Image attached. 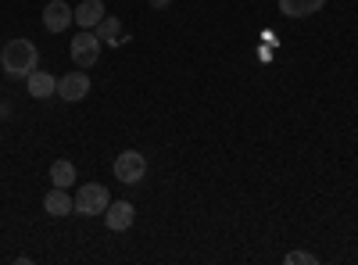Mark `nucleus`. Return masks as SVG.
<instances>
[{"label": "nucleus", "instance_id": "nucleus-1", "mask_svg": "<svg viewBox=\"0 0 358 265\" xmlns=\"http://www.w3.org/2000/svg\"><path fill=\"white\" fill-rule=\"evenodd\" d=\"M0 65H4V72L11 79H29L40 65V50H36L33 40H22V36L8 40V47L0 50Z\"/></svg>", "mask_w": 358, "mask_h": 265}, {"label": "nucleus", "instance_id": "nucleus-2", "mask_svg": "<svg viewBox=\"0 0 358 265\" xmlns=\"http://www.w3.org/2000/svg\"><path fill=\"white\" fill-rule=\"evenodd\" d=\"M111 204V194L104 183H83L76 194V212L79 215H104V208Z\"/></svg>", "mask_w": 358, "mask_h": 265}, {"label": "nucleus", "instance_id": "nucleus-3", "mask_svg": "<svg viewBox=\"0 0 358 265\" xmlns=\"http://www.w3.org/2000/svg\"><path fill=\"white\" fill-rule=\"evenodd\" d=\"M101 40H97V33L94 29H83V33L69 43V54H72V62L79 65V69H94L97 65V57H101Z\"/></svg>", "mask_w": 358, "mask_h": 265}, {"label": "nucleus", "instance_id": "nucleus-4", "mask_svg": "<svg viewBox=\"0 0 358 265\" xmlns=\"http://www.w3.org/2000/svg\"><path fill=\"white\" fill-rule=\"evenodd\" d=\"M143 176H147V158H143L140 151H122V155L115 158V180H118V183L136 187Z\"/></svg>", "mask_w": 358, "mask_h": 265}, {"label": "nucleus", "instance_id": "nucleus-5", "mask_svg": "<svg viewBox=\"0 0 358 265\" xmlns=\"http://www.w3.org/2000/svg\"><path fill=\"white\" fill-rule=\"evenodd\" d=\"M57 97H65L69 104L90 97V76L79 69V72H65L62 79H57Z\"/></svg>", "mask_w": 358, "mask_h": 265}, {"label": "nucleus", "instance_id": "nucleus-6", "mask_svg": "<svg viewBox=\"0 0 358 265\" xmlns=\"http://www.w3.org/2000/svg\"><path fill=\"white\" fill-rule=\"evenodd\" d=\"M72 22H76V8H69L65 0H50L43 8V29L47 33H65Z\"/></svg>", "mask_w": 358, "mask_h": 265}, {"label": "nucleus", "instance_id": "nucleus-7", "mask_svg": "<svg viewBox=\"0 0 358 265\" xmlns=\"http://www.w3.org/2000/svg\"><path fill=\"white\" fill-rule=\"evenodd\" d=\"M133 219H136L133 201H111L108 208H104V222H108V229H115V233L129 229V226H133Z\"/></svg>", "mask_w": 358, "mask_h": 265}, {"label": "nucleus", "instance_id": "nucleus-8", "mask_svg": "<svg viewBox=\"0 0 358 265\" xmlns=\"http://www.w3.org/2000/svg\"><path fill=\"white\" fill-rule=\"evenodd\" d=\"M25 86H29V97H36V101H47L57 94V79L50 72H40V69L25 79Z\"/></svg>", "mask_w": 358, "mask_h": 265}, {"label": "nucleus", "instance_id": "nucleus-9", "mask_svg": "<svg viewBox=\"0 0 358 265\" xmlns=\"http://www.w3.org/2000/svg\"><path fill=\"white\" fill-rule=\"evenodd\" d=\"M43 212H47V215H69V212H76V197H69L65 187H54V190L43 197Z\"/></svg>", "mask_w": 358, "mask_h": 265}, {"label": "nucleus", "instance_id": "nucleus-10", "mask_svg": "<svg viewBox=\"0 0 358 265\" xmlns=\"http://www.w3.org/2000/svg\"><path fill=\"white\" fill-rule=\"evenodd\" d=\"M104 0H83V4L76 8V25H83V29H97L101 25V18H104Z\"/></svg>", "mask_w": 358, "mask_h": 265}, {"label": "nucleus", "instance_id": "nucleus-11", "mask_svg": "<svg viewBox=\"0 0 358 265\" xmlns=\"http://www.w3.org/2000/svg\"><path fill=\"white\" fill-rule=\"evenodd\" d=\"M322 4L326 0H280V11L287 18H308V15L322 11Z\"/></svg>", "mask_w": 358, "mask_h": 265}, {"label": "nucleus", "instance_id": "nucleus-12", "mask_svg": "<svg viewBox=\"0 0 358 265\" xmlns=\"http://www.w3.org/2000/svg\"><path fill=\"white\" fill-rule=\"evenodd\" d=\"M94 33H97V40H101V43H108V47H122V22L111 18V15H104V18H101V25L94 29Z\"/></svg>", "mask_w": 358, "mask_h": 265}, {"label": "nucleus", "instance_id": "nucleus-13", "mask_svg": "<svg viewBox=\"0 0 358 265\" xmlns=\"http://www.w3.org/2000/svg\"><path fill=\"white\" fill-rule=\"evenodd\" d=\"M50 183L69 190V187L76 183V165H72V162H65V158H57V162L50 165Z\"/></svg>", "mask_w": 358, "mask_h": 265}, {"label": "nucleus", "instance_id": "nucleus-14", "mask_svg": "<svg viewBox=\"0 0 358 265\" xmlns=\"http://www.w3.org/2000/svg\"><path fill=\"white\" fill-rule=\"evenodd\" d=\"M283 262H287V265H315L319 258H315V255H308V251H290Z\"/></svg>", "mask_w": 358, "mask_h": 265}, {"label": "nucleus", "instance_id": "nucleus-15", "mask_svg": "<svg viewBox=\"0 0 358 265\" xmlns=\"http://www.w3.org/2000/svg\"><path fill=\"white\" fill-rule=\"evenodd\" d=\"M169 4H172V0H151V8H158V11H165Z\"/></svg>", "mask_w": 358, "mask_h": 265}, {"label": "nucleus", "instance_id": "nucleus-16", "mask_svg": "<svg viewBox=\"0 0 358 265\" xmlns=\"http://www.w3.org/2000/svg\"><path fill=\"white\" fill-rule=\"evenodd\" d=\"M0 119H8V104H0Z\"/></svg>", "mask_w": 358, "mask_h": 265}]
</instances>
